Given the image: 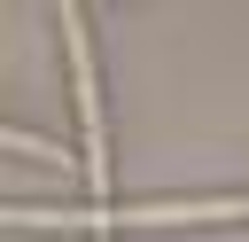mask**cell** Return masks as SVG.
<instances>
[]
</instances>
